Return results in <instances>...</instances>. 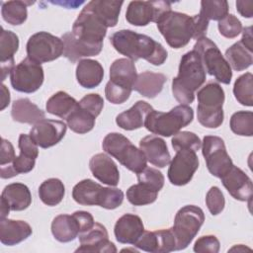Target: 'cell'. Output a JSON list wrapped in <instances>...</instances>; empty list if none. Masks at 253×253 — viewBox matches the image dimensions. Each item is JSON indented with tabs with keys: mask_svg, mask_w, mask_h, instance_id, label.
Returning a JSON list of instances; mask_svg holds the SVG:
<instances>
[{
	"mask_svg": "<svg viewBox=\"0 0 253 253\" xmlns=\"http://www.w3.org/2000/svg\"><path fill=\"white\" fill-rule=\"evenodd\" d=\"M79 106L86 111H88L90 114H92L95 118H97L104 107V100L103 98L96 93H91L85 95L79 102Z\"/></svg>",
	"mask_w": 253,
	"mask_h": 253,
	"instance_id": "bcb514c9",
	"label": "cell"
},
{
	"mask_svg": "<svg viewBox=\"0 0 253 253\" xmlns=\"http://www.w3.org/2000/svg\"><path fill=\"white\" fill-rule=\"evenodd\" d=\"M126 199L133 206H145L156 201L158 192L148 186L137 183L126 190Z\"/></svg>",
	"mask_w": 253,
	"mask_h": 253,
	"instance_id": "74e56055",
	"label": "cell"
},
{
	"mask_svg": "<svg viewBox=\"0 0 253 253\" xmlns=\"http://www.w3.org/2000/svg\"><path fill=\"white\" fill-rule=\"evenodd\" d=\"M169 10L171 3L168 1H131L126 12V20L133 26L144 27L150 22L156 23Z\"/></svg>",
	"mask_w": 253,
	"mask_h": 253,
	"instance_id": "5bb4252c",
	"label": "cell"
},
{
	"mask_svg": "<svg viewBox=\"0 0 253 253\" xmlns=\"http://www.w3.org/2000/svg\"><path fill=\"white\" fill-rule=\"evenodd\" d=\"M168 179L172 185L184 186L188 184L199 168V157L192 149L176 151V155L170 161Z\"/></svg>",
	"mask_w": 253,
	"mask_h": 253,
	"instance_id": "9a60e30c",
	"label": "cell"
},
{
	"mask_svg": "<svg viewBox=\"0 0 253 253\" xmlns=\"http://www.w3.org/2000/svg\"><path fill=\"white\" fill-rule=\"evenodd\" d=\"M51 3H52V4H59V5H62V6L70 5V8L75 9L78 5H81V4H83L84 2H83V1H80V2H51Z\"/></svg>",
	"mask_w": 253,
	"mask_h": 253,
	"instance_id": "6f0895ef",
	"label": "cell"
},
{
	"mask_svg": "<svg viewBox=\"0 0 253 253\" xmlns=\"http://www.w3.org/2000/svg\"><path fill=\"white\" fill-rule=\"evenodd\" d=\"M225 59L235 71H242L253 63L252 52L249 51L240 42L233 43L225 51Z\"/></svg>",
	"mask_w": 253,
	"mask_h": 253,
	"instance_id": "836d02e7",
	"label": "cell"
},
{
	"mask_svg": "<svg viewBox=\"0 0 253 253\" xmlns=\"http://www.w3.org/2000/svg\"><path fill=\"white\" fill-rule=\"evenodd\" d=\"M79 241L80 246L75 252H117L115 244L109 240V234L106 227L99 222H95L90 229L80 233Z\"/></svg>",
	"mask_w": 253,
	"mask_h": 253,
	"instance_id": "e0dca14e",
	"label": "cell"
},
{
	"mask_svg": "<svg viewBox=\"0 0 253 253\" xmlns=\"http://www.w3.org/2000/svg\"><path fill=\"white\" fill-rule=\"evenodd\" d=\"M230 129L237 135H253V113L251 111H238L230 118Z\"/></svg>",
	"mask_w": 253,
	"mask_h": 253,
	"instance_id": "f35d334b",
	"label": "cell"
},
{
	"mask_svg": "<svg viewBox=\"0 0 253 253\" xmlns=\"http://www.w3.org/2000/svg\"><path fill=\"white\" fill-rule=\"evenodd\" d=\"M193 49L200 55L206 71L222 84H229L232 78L231 67L217 45L204 37L196 42Z\"/></svg>",
	"mask_w": 253,
	"mask_h": 253,
	"instance_id": "9c48e42d",
	"label": "cell"
},
{
	"mask_svg": "<svg viewBox=\"0 0 253 253\" xmlns=\"http://www.w3.org/2000/svg\"><path fill=\"white\" fill-rule=\"evenodd\" d=\"M19 48V38L12 31L1 28L0 35V57H1V80L4 81L6 76L11 73L14 65V54Z\"/></svg>",
	"mask_w": 253,
	"mask_h": 253,
	"instance_id": "603a6c76",
	"label": "cell"
},
{
	"mask_svg": "<svg viewBox=\"0 0 253 253\" xmlns=\"http://www.w3.org/2000/svg\"><path fill=\"white\" fill-rule=\"evenodd\" d=\"M89 168L93 176L103 184L115 187L120 181V172L114 160L105 153H97L90 159Z\"/></svg>",
	"mask_w": 253,
	"mask_h": 253,
	"instance_id": "ffe728a7",
	"label": "cell"
},
{
	"mask_svg": "<svg viewBox=\"0 0 253 253\" xmlns=\"http://www.w3.org/2000/svg\"><path fill=\"white\" fill-rule=\"evenodd\" d=\"M138 183H142L149 188L159 192L164 186L163 174L155 168L146 167L141 172L137 173Z\"/></svg>",
	"mask_w": 253,
	"mask_h": 253,
	"instance_id": "b9f144b4",
	"label": "cell"
},
{
	"mask_svg": "<svg viewBox=\"0 0 253 253\" xmlns=\"http://www.w3.org/2000/svg\"><path fill=\"white\" fill-rule=\"evenodd\" d=\"M105 152L116 158L123 166L133 173H139L147 167L144 153L120 132L108 133L102 142Z\"/></svg>",
	"mask_w": 253,
	"mask_h": 253,
	"instance_id": "52a82bcc",
	"label": "cell"
},
{
	"mask_svg": "<svg viewBox=\"0 0 253 253\" xmlns=\"http://www.w3.org/2000/svg\"><path fill=\"white\" fill-rule=\"evenodd\" d=\"M1 107L0 110L3 111L10 103V92L8 90V88L2 84L1 85Z\"/></svg>",
	"mask_w": 253,
	"mask_h": 253,
	"instance_id": "11a10c76",
	"label": "cell"
},
{
	"mask_svg": "<svg viewBox=\"0 0 253 253\" xmlns=\"http://www.w3.org/2000/svg\"><path fill=\"white\" fill-rule=\"evenodd\" d=\"M26 47L28 57L38 63L53 61L60 57L64 51L61 38L47 32H39L31 36Z\"/></svg>",
	"mask_w": 253,
	"mask_h": 253,
	"instance_id": "30bf717a",
	"label": "cell"
},
{
	"mask_svg": "<svg viewBox=\"0 0 253 253\" xmlns=\"http://www.w3.org/2000/svg\"><path fill=\"white\" fill-rule=\"evenodd\" d=\"M242 38L239 41L249 51L253 52V37H252V27H246L242 29Z\"/></svg>",
	"mask_w": 253,
	"mask_h": 253,
	"instance_id": "db71d44e",
	"label": "cell"
},
{
	"mask_svg": "<svg viewBox=\"0 0 253 253\" xmlns=\"http://www.w3.org/2000/svg\"><path fill=\"white\" fill-rule=\"evenodd\" d=\"M217 28L219 34L226 39H233L242 32V24L237 17L227 14L223 19L218 21Z\"/></svg>",
	"mask_w": 253,
	"mask_h": 253,
	"instance_id": "7bdbcfd3",
	"label": "cell"
},
{
	"mask_svg": "<svg viewBox=\"0 0 253 253\" xmlns=\"http://www.w3.org/2000/svg\"><path fill=\"white\" fill-rule=\"evenodd\" d=\"M194 111L188 105H178L164 113L154 109L147 115L144 126L154 134L171 136L193 122Z\"/></svg>",
	"mask_w": 253,
	"mask_h": 253,
	"instance_id": "5b68a950",
	"label": "cell"
},
{
	"mask_svg": "<svg viewBox=\"0 0 253 253\" xmlns=\"http://www.w3.org/2000/svg\"><path fill=\"white\" fill-rule=\"evenodd\" d=\"M65 123L57 120L43 119L38 122L30 130V136L42 148H48L57 144L65 135Z\"/></svg>",
	"mask_w": 253,
	"mask_h": 253,
	"instance_id": "2e32d148",
	"label": "cell"
},
{
	"mask_svg": "<svg viewBox=\"0 0 253 253\" xmlns=\"http://www.w3.org/2000/svg\"><path fill=\"white\" fill-rule=\"evenodd\" d=\"M96 118L85 109L81 108L79 104L76 109L66 118L68 127L79 134L89 132L95 126Z\"/></svg>",
	"mask_w": 253,
	"mask_h": 253,
	"instance_id": "d590c367",
	"label": "cell"
},
{
	"mask_svg": "<svg viewBox=\"0 0 253 253\" xmlns=\"http://www.w3.org/2000/svg\"><path fill=\"white\" fill-rule=\"evenodd\" d=\"M144 231L141 218L132 213L122 215L114 227L115 237L118 242L123 244H134Z\"/></svg>",
	"mask_w": 253,
	"mask_h": 253,
	"instance_id": "44dd1931",
	"label": "cell"
},
{
	"mask_svg": "<svg viewBox=\"0 0 253 253\" xmlns=\"http://www.w3.org/2000/svg\"><path fill=\"white\" fill-rule=\"evenodd\" d=\"M131 89L122 87L120 85L115 84L112 81H108L105 87V95L109 102L113 104H123L125 103L130 96Z\"/></svg>",
	"mask_w": 253,
	"mask_h": 253,
	"instance_id": "f6af8a7d",
	"label": "cell"
},
{
	"mask_svg": "<svg viewBox=\"0 0 253 253\" xmlns=\"http://www.w3.org/2000/svg\"><path fill=\"white\" fill-rule=\"evenodd\" d=\"M172 147L175 151L182 149H192L198 151L202 146L200 137L192 131H179L172 137Z\"/></svg>",
	"mask_w": 253,
	"mask_h": 253,
	"instance_id": "60d3db41",
	"label": "cell"
},
{
	"mask_svg": "<svg viewBox=\"0 0 253 253\" xmlns=\"http://www.w3.org/2000/svg\"><path fill=\"white\" fill-rule=\"evenodd\" d=\"M1 199L4 200L10 207L11 211H20L28 209L32 203V195L29 188L22 183H12L7 185L1 194Z\"/></svg>",
	"mask_w": 253,
	"mask_h": 253,
	"instance_id": "f1b7e54d",
	"label": "cell"
},
{
	"mask_svg": "<svg viewBox=\"0 0 253 253\" xmlns=\"http://www.w3.org/2000/svg\"><path fill=\"white\" fill-rule=\"evenodd\" d=\"M206 205L212 215L220 213L225 206V200L222 192L216 186L211 187L206 196Z\"/></svg>",
	"mask_w": 253,
	"mask_h": 253,
	"instance_id": "ee69618b",
	"label": "cell"
},
{
	"mask_svg": "<svg viewBox=\"0 0 253 253\" xmlns=\"http://www.w3.org/2000/svg\"><path fill=\"white\" fill-rule=\"evenodd\" d=\"M133 245L145 252L158 253V238H157L156 231L144 230L141 236L137 239V241Z\"/></svg>",
	"mask_w": 253,
	"mask_h": 253,
	"instance_id": "681fc988",
	"label": "cell"
},
{
	"mask_svg": "<svg viewBox=\"0 0 253 253\" xmlns=\"http://www.w3.org/2000/svg\"><path fill=\"white\" fill-rule=\"evenodd\" d=\"M104 68L94 59H80L76 66V79L79 85L91 89L97 87L103 80Z\"/></svg>",
	"mask_w": 253,
	"mask_h": 253,
	"instance_id": "d4e9b609",
	"label": "cell"
},
{
	"mask_svg": "<svg viewBox=\"0 0 253 253\" xmlns=\"http://www.w3.org/2000/svg\"><path fill=\"white\" fill-rule=\"evenodd\" d=\"M153 110L145 101H137L131 108L119 114L116 118L117 125L126 130L138 129L144 126L147 115Z\"/></svg>",
	"mask_w": 253,
	"mask_h": 253,
	"instance_id": "cb8c5ba5",
	"label": "cell"
},
{
	"mask_svg": "<svg viewBox=\"0 0 253 253\" xmlns=\"http://www.w3.org/2000/svg\"><path fill=\"white\" fill-rule=\"evenodd\" d=\"M197 118L199 123L208 128H216L223 123L222 106L225 94L222 87L213 81L208 82L198 93Z\"/></svg>",
	"mask_w": 253,
	"mask_h": 253,
	"instance_id": "3957f363",
	"label": "cell"
},
{
	"mask_svg": "<svg viewBox=\"0 0 253 253\" xmlns=\"http://www.w3.org/2000/svg\"><path fill=\"white\" fill-rule=\"evenodd\" d=\"M72 214L76 217V219H77L78 222H79V225H80V233L87 231L88 229H90V228L95 224L93 215H92L90 212H88V211H74Z\"/></svg>",
	"mask_w": 253,
	"mask_h": 253,
	"instance_id": "816d5d0a",
	"label": "cell"
},
{
	"mask_svg": "<svg viewBox=\"0 0 253 253\" xmlns=\"http://www.w3.org/2000/svg\"><path fill=\"white\" fill-rule=\"evenodd\" d=\"M139 148L144 153L146 160L158 168H164L171 161L165 140L157 135L144 136L139 141Z\"/></svg>",
	"mask_w": 253,
	"mask_h": 253,
	"instance_id": "d6986e66",
	"label": "cell"
},
{
	"mask_svg": "<svg viewBox=\"0 0 253 253\" xmlns=\"http://www.w3.org/2000/svg\"><path fill=\"white\" fill-rule=\"evenodd\" d=\"M166 81L167 77L162 73L144 71L137 75L132 90L146 98L152 99L162 91Z\"/></svg>",
	"mask_w": 253,
	"mask_h": 253,
	"instance_id": "4316f807",
	"label": "cell"
},
{
	"mask_svg": "<svg viewBox=\"0 0 253 253\" xmlns=\"http://www.w3.org/2000/svg\"><path fill=\"white\" fill-rule=\"evenodd\" d=\"M236 9L238 13L244 18H252L253 16V1L240 0L236 2Z\"/></svg>",
	"mask_w": 253,
	"mask_h": 253,
	"instance_id": "f5cc1de1",
	"label": "cell"
},
{
	"mask_svg": "<svg viewBox=\"0 0 253 253\" xmlns=\"http://www.w3.org/2000/svg\"><path fill=\"white\" fill-rule=\"evenodd\" d=\"M207 79L206 69L200 55L193 49L182 55L178 75L172 80V93L181 105L195 100V92Z\"/></svg>",
	"mask_w": 253,
	"mask_h": 253,
	"instance_id": "7a4b0ae2",
	"label": "cell"
},
{
	"mask_svg": "<svg viewBox=\"0 0 253 253\" xmlns=\"http://www.w3.org/2000/svg\"><path fill=\"white\" fill-rule=\"evenodd\" d=\"M32 4H34V2L20 0L3 2L1 8L3 20L13 26L22 25L28 17L27 7Z\"/></svg>",
	"mask_w": 253,
	"mask_h": 253,
	"instance_id": "e575fe53",
	"label": "cell"
},
{
	"mask_svg": "<svg viewBox=\"0 0 253 253\" xmlns=\"http://www.w3.org/2000/svg\"><path fill=\"white\" fill-rule=\"evenodd\" d=\"M136 77L135 65L128 58L116 59L110 67V81L122 87L132 90Z\"/></svg>",
	"mask_w": 253,
	"mask_h": 253,
	"instance_id": "f546056e",
	"label": "cell"
},
{
	"mask_svg": "<svg viewBox=\"0 0 253 253\" xmlns=\"http://www.w3.org/2000/svg\"><path fill=\"white\" fill-rule=\"evenodd\" d=\"M220 243L215 235H204L198 238L194 245V251L197 253H217Z\"/></svg>",
	"mask_w": 253,
	"mask_h": 253,
	"instance_id": "7dc6e473",
	"label": "cell"
},
{
	"mask_svg": "<svg viewBox=\"0 0 253 253\" xmlns=\"http://www.w3.org/2000/svg\"><path fill=\"white\" fill-rule=\"evenodd\" d=\"M114 48L126 58L136 61L140 58L158 66L167 59V50L152 38L131 30H120L110 37Z\"/></svg>",
	"mask_w": 253,
	"mask_h": 253,
	"instance_id": "6da1fadb",
	"label": "cell"
},
{
	"mask_svg": "<svg viewBox=\"0 0 253 253\" xmlns=\"http://www.w3.org/2000/svg\"><path fill=\"white\" fill-rule=\"evenodd\" d=\"M11 116L15 122L29 125H36L45 119V113L28 98L18 99L13 102Z\"/></svg>",
	"mask_w": 253,
	"mask_h": 253,
	"instance_id": "484cf974",
	"label": "cell"
},
{
	"mask_svg": "<svg viewBox=\"0 0 253 253\" xmlns=\"http://www.w3.org/2000/svg\"><path fill=\"white\" fill-rule=\"evenodd\" d=\"M157 29L172 48H181L195 35V19L185 13L169 10L156 22Z\"/></svg>",
	"mask_w": 253,
	"mask_h": 253,
	"instance_id": "8992f818",
	"label": "cell"
},
{
	"mask_svg": "<svg viewBox=\"0 0 253 253\" xmlns=\"http://www.w3.org/2000/svg\"><path fill=\"white\" fill-rule=\"evenodd\" d=\"M158 238V253H168L176 251V239L172 228L156 230Z\"/></svg>",
	"mask_w": 253,
	"mask_h": 253,
	"instance_id": "c3c4849f",
	"label": "cell"
},
{
	"mask_svg": "<svg viewBox=\"0 0 253 253\" xmlns=\"http://www.w3.org/2000/svg\"><path fill=\"white\" fill-rule=\"evenodd\" d=\"M204 221V211L197 206L188 205L177 211L172 227L177 250H183L190 245Z\"/></svg>",
	"mask_w": 253,
	"mask_h": 253,
	"instance_id": "ba28073f",
	"label": "cell"
},
{
	"mask_svg": "<svg viewBox=\"0 0 253 253\" xmlns=\"http://www.w3.org/2000/svg\"><path fill=\"white\" fill-rule=\"evenodd\" d=\"M233 94L243 106H253V75L250 72L240 75L234 82Z\"/></svg>",
	"mask_w": 253,
	"mask_h": 253,
	"instance_id": "8d00e7d4",
	"label": "cell"
},
{
	"mask_svg": "<svg viewBox=\"0 0 253 253\" xmlns=\"http://www.w3.org/2000/svg\"><path fill=\"white\" fill-rule=\"evenodd\" d=\"M199 14L209 22L220 21L228 14V3L225 0H204L201 2Z\"/></svg>",
	"mask_w": 253,
	"mask_h": 253,
	"instance_id": "ab89813d",
	"label": "cell"
},
{
	"mask_svg": "<svg viewBox=\"0 0 253 253\" xmlns=\"http://www.w3.org/2000/svg\"><path fill=\"white\" fill-rule=\"evenodd\" d=\"M18 146L20 154L15 157L11 166L0 167V176L2 179H9L19 174L31 172L39 156L38 144L33 140L30 134L21 133L19 136Z\"/></svg>",
	"mask_w": 253,
	"mask_h": 253,
	"instance_id": "4fadbf2b",
	"label": "cell"
},
{
	"mask_svg": "<svg viewBox=\"0 0 253 253\" xmlns=\"http://www.w3.org/2000/svg\"><path fill=\"white\" fill-rule=\"evenodd\" d=\"M202 153L209 172L219 179L233 165L224 141L219 136L206 135L202 142Z\"/></svg>",
	"mask_w": 253,
	"mask_h": 253,
	"instance_id": "8fae6325",
	"label": "cell"
},
{
	"mask_svg": "<svg viewBox=\"0 0 253 253\" xmlns=\"http://www.w3.org/2000/svg\"><path fill=\"white\" fill-rule=\"evenodd\" d=\"M65 195V187L57 178H49L43 181L39 187L41 201L50 207L58 205Z\"/></svg>",
	"mask_w": 253,
	"mask_h": 253,
	"instance_id": "d6a6232c",
	"label": "cell"
},
{
	"mask_svg": "<svg viewBox=\"0 0 253 253\" xmlns=\"http://www.w3.org/2000/svg\"><path fill=\"white\" fill-rule=\"evenodd\" d=\"M51 233L59 242H70L80 234V225L73 214H59L51 222Z\"/></svg>",
	"mask_w": 253,
	"mask_h": 253,
	"instance_id": "83f0119b",
	"label": "cell"
},
{
	"mask_svg": "<svg viewBox=\"0 0 253 253\" xmlns=\"http://www.w3.org/2000/svg\"><path fill=\"white\" fill-rule=\"evenodd\" d=\"M15 157H16L15 150L12 143L7 139L2 138L1 153H0V167L11 166Z\"/></svg>",
	"mask_w": 253,
	"mask_h": 253,
	"instance_id": "f907efd6",
	"label": "cell"
},
{
	"mask_svg": "<svg viewBox=\"0 0 253 253\" xmlns=\"http://www.w3.org/2000/svg\"><path fill=\"white\" fill-rule=\"evenodd\" d=\"M33 233L31 225L24 220L1 218L0 220V241L7 246L16 245Z\"/></svg>",
	"mask_w": 253,
	"mask_h": 253,
	"instance_id": "7402d4cb",
	"label": "cell"
},
{
	"mask_svg": "<svg viewBox=\"0 0 253 253\" xmlns=\"http://www.w3.org/2000/svg\"><path fill=\"white\" fill-rule=\"evenodd\" d=\"M123 4V1L114 0H92L87 3L89 8L104 21L108 28H113L118 24Z\"/></svg>",
	"mask_w": 253,
	"mask_h": 253,
	"instance_id": "4dcf8cb0",
	"label": "cell"
},
{
	"mask_svg": "<svg viewBox=\"0 0 253 253\" xmlns=\"http://www.w3.org/2000/svg\"><path fill=\"white\" fill-rule=\"evenodd\" d=\"M72 198L82 206H100L106 210H115L123 204L124 193L118 188L103 187L91 179H84L73 187Z\"/></svg>",
	"mask_w": 253,
	"mask_h": 253,
	"instance_id": "277c9868",
	"label": "cell"
},
{
	"mask_svg": "<svg viewBox=\"0 0 253 253\" xmlns=\"http://www.w3.org/2000/svg\"><path fill=\"white\" fill-rule=\"evenodd\" d=\"M11 211L9 205L1 199V210H0V217L1 218H6L9 214V211Z\"/></svg>",
	"mask_w": 253,
	"mask_h": 253,
	"instance_id": "9f6ffc18",
	"label": "cell"
},
{
	"mask_svg": "<svg viewBox=\"0 0 253 253\" xmlns=\"http://www.w3.org/2000/svg\"><path fill=\"white\" fill-rule=\"evenodd\" d=\"M222 185L229 195L241 202L250 201L253 193V185L249 176L240 168L232 167L220 178Z\"/></svg>",
	"mask_w": 253,
	"mask_h": 253,
	"instance_id": "ac0fdd59",
	"label": "cell"
},
{
	"mask_svg": "<svg viewBox=\"0 0 253 253\" xmlns=\"http://www.w3.org/2000/svg\"><path fill=\"white\" fill-rule=\"evenodd\" d=\"M44 73L41 63L29 57L18 63L10 73V82L18 92L34 93L41 88L43 83Z\"/></svg>",
	"mask_w": 253,
	"mask_h": 253,
	"instance_id": "7c38bea8",
	"label": "cell"
},
{
	"mask_svg": "<svg viewBox=\"0 0 253 253\" xmlns=\"http://www.w3.org/2000/svg\"><path fill=\"white\" fill-rule=\"evenodd\" d=\"M78 102L64 91L54 93L46 102L47 113L65 119L76 109Z\"/></svg>",
	"mask_w": 253,
	"mask_h": 253,
	"instance_id": "1f68e13d",
	"label": "cell"
}]
</instances>
